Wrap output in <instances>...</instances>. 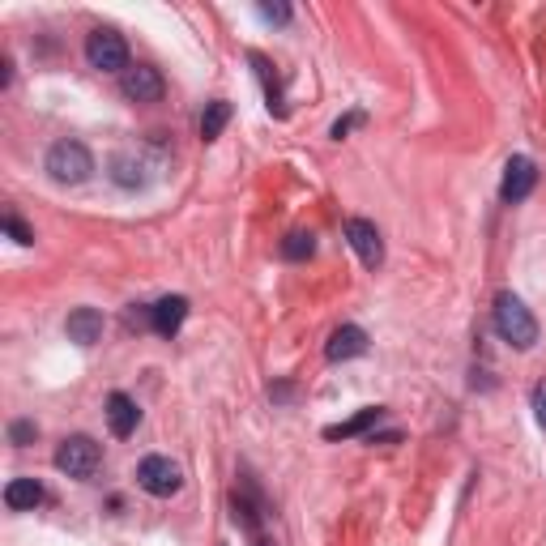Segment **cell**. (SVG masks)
Segmentation results:
<instances>
[{
    "label": "cell",
    "instance_id": "1",
    "mask_svg": "<svg viewBox=\"0 0 546 546\" xmlns=\"http://www.w3.org/2000/svg\"><path fill=\"white\" fill-rule=\"evenodd\" d=\"M495 333H500L512 350H534V342H538L534 312H529L512 291H504L500 299H495Z\"/></svg>",
    "mask_w": 546,
    "mask_h": 546
},
{
    "label": "cell",
    "instance_id": "2",
    "mask_svg": "<svg viewBox=\"0 0 546 546\" xmlns=\"http://www.w3.org/2000/svg\"><path fill=\"white\" fill-rule=\"evenodd\" d=\"M43 167H47V175H52L56 184H86L90 180V171H94V158H90V150L82 146V141H56L52 150H47V158H43Z\"/></svg>",
    "mask_w": 546,
    "mask_h": 546
},
{
    "label": "cell",
    "instance_id": "3",
    "mask_svg": "<svg viewBox=\"0 0 546 546\" xmlns=\"http://www.w3.org/2000/svg\"><path fill=\"white\" fill-rule=\"evenodd\" d=\"M103 465V448L94 444L90 436H64L60 448H56V470L77 478V483H86V478L99 474Z\"/></svg>",
    "mask_w": 546,
    "mask_h": 546
},
{
    "label": "cell",
    "instance_id": "4",
    "mask_svg": "<svg viewBox=\"0 0 546 546\" xmlns=\"http://www.w3.org/2000/svg\"><path fill=\"white\" fill-rule=\"evenodd\" d=\"M86 60H90V69H99V73H128L133 64H128V43L124 35H116V30H90V39H86Z\"/></svg>",
    "mask_w": 546,
    "mask_h": 546
},
{
    "label": "cell",
    "instance_id": "5",
    "mask_svg": "<svg viewBox=\"0 0 546 546\" xmlns=\"http://www.w3.org/2000/svg\"><path fill=\"white\" fill-rule=\"evenodd\" d=\"M137 487L146 495H154V500H171V495H180V487H184V470L171 457L154 453L137 465Z\"/></svg>",
    "mask_w": 546,
    "mask_h": 546
},
{
    "label": "cell",
    "instance_id": "6",
    "mask_svg": "<svg viewBox=\"0 0 546 546\" xmlns=\"http://www.w3.org/2000/svg\"><path fill=\"white\" fill-rule=\"evenodd\" d=\"M231 512H235V521L244 525L256 542L269 546V542H265V534H261V521H265V495L256 491L252 478H239V487L231 491Z\"/></svg>",
    "mask_w": 546,
    "mask_h": 546
},
{
    "label": "cell",
    "instance_id": "7",
    "mask_svg": "<svg viewBox=\"0 0 546 546\" xmlns=\"http://www.w3.org/2000/svg\"><path fill=\"white\" fill-rule=\"evenodd\" d=\"M120 94L128 103H158L167 94V82L154 64H133L128 73H120Z\"/></svg>",
    "mask_w": 546,
    "mask_h": 546
},
{
    "label": "cell",
    "instance_id": "8",
    "mask_svg": "<svg viewBox=\"0 0 546 546\" xmlns=\"http://www.w3.org/2000/svg\"><path fill=\"white\" fill-rule=\"evenodd\" d=\"M534 184H538V167H534V158H525V154H512L508 163H504L500 201H504V205H517V201H525L529 192H534Z\"/></svg>",
    "mask_w": 546,
    "mask_h": 546
},
{
    "label": "cell",
    "instance_id": "9",
    "mask_svg": "<svg viewBox=\"0 0 546 546\" xmlns=\"http://www.w3.org/2000/svg\"><path fill=\"white\" fill-rule=\"evenodd\" d=\"M346 239L355 256L363 261V269H380L384 265V239H380V227L372 218H350L346 222Z\"/></svg>",
    "mask_w": 546,
    "mask_h": 546
},
{
    "label": "cell",
    "instance_id": "10",
    "mask_svg": "<svg viewBox=\"0 0 546 546\" xmlns=\"http://www.w3.org/2000/svg\"><path fill=\"white\" fill-rule=\"evenodd\" d=\"M107 175H111V184H116V188L137 192V188H146L154 180V167L141 154H116L107 163Z\"/></svg>",
    "mask_w": 546,
    "mask_h": 546
},
{
    "label": "cell",
    "instance_id": "11",
    "mask_svg": "<svg viewBox=\"0 0 546 546\" xmlns=\"http://www.w3.org/2000/svg\"><path fill=\"white\" fill-rule=\"evenodd\" d=\"M248 60H252L256 77H261V86H265V107H269V116L286 120V94H282V77H278V64H273L269 56H261V52H248Z\"/></svg>",
    "mask_w": 546,
    "mask_h": 546
},
{
    "label": "cell",
    "instance_id": "12",
    "mask_svg": "<svg viewBox=\"0 0 546 546\" xmlns=\"http://www.w3.org/2000/svg\"><path fill=\"white\" fill-rule=\"evenodd\" d=\"M367 355V333L359 325H342L333 329L329 346H325V359L329 363H350V359H363Z\"/></svg>",
    "mask_w": 546,
    "mask_h": 546
},
{
    "label": "cell",
    "instance_id": "13",
    "mask_svg": "<svg viewBox=\"0 0 546 546\" xmlns=\"http://www.w3.org/2000/svg\"><path fill=\"white\" fill-rule=\"evenodd\" d=\"M184 320H188V299L184 295H167V299H158L150 308V329L158 337H175Z\"/></svg>",
    "mask_w": 546,
    "mask_h": 546
},
{
    "label": "cell",
    "instance_id": "14",
    "mask_svg": "<svg viewBox=\"0 0 546 546\" xmlns=\"http://www.w3.org/2000/svg\"><path fill=\"white\" fill-rule=\"evenodd\" d=\"M107 427H111V436H120V440H128L137 431V423H141V410H137V401L128 397V393H111L107 397Z\"/></svg>",
    "mask_w": 546,
    "mask_h": 546
},
{
    "label": "cell",
    "instance_id": "15",
    "mask_svg": "<svg viewBox=\"0 0 546 546\" xmlns=\"http://www.w3.org/2000/svg\"><path fill=\"white\" fill-rule=\"evenodd\" d=\"M64 333H69V342H77V346H94L103 337V312L99 308H73L69 320H64Z\"/></svg>",
    "mask_w": 546,
    "mask_h": 546
},
{
    "label": "cell",
    "instance_id": "16",
    "mask_svg": "<svg viewBox=\"0 0 546 546\" xmlns=\"http://www.w3.org/2000/svg\"><path fill=\"white\" fill-rule=\"evenodd\" d=\"M43 500H47V491H43V483H35V478H13L5 487V504L13 512H35Z\"/></svg>",
    "mask_w": 546,
    "mask_h": 546
},
{
    "label": "cell",
    "instance_id": "17",
    "mask_svg": "<svg viewBox=\"0 0 546 546\" xmlns=\"http://www.w3.org/2000/svg\"><path fill=\"white\" fill-rule=\"evenodd\" d=\"M380 414H384V406H363V410L355 414V419L325 427V440H355V436H363L367 427H376V423H380Z\"/></svg>",
    "mask_w": 546,
    "mask_h": 546
},
{
    "label": "cell",
    "instance_id": "18",
    "mask_svg": "<svg viewBox=\"0 0 546 546\" xmlns=\"http://www.w3.org/2000/svg\"><path fill=\"white\" fill-rule=\"evenodd\" d=\"M227 120H231V103H227V99L205 103V111H201V137H205V141H218L222 128H227Z\"/></svg>",
    "mask_w": 546,
    "mask_h": 546
},
{
    "label": "cell",
    "instance_id": "19",
    "mask_svg": "<svg viewBox=\"0 0 546 546\" xmlns=\"http://www.w3.org/2000/svg\"><path fill=\"white\" fill-rule=\"evenodd\" d=\"M312 252H316V239L308 231H291L282 239V261H308Z\"/></svg>",
    "mask_w": 546,
    "mask_h": 546
},
{
    "label": "cell",
    "instance_id": "20",
    "mask_svg": "<svg viewBox=\"0 0 546 546\" xmlns=\"http://www.w3.org/2000/svg\"><path fill=\"white\" fill-rule=\"evenodd\" d=\"M5 231L13 235V244H22V248H30V244H35V231H30V227H26V222H22L18 214H5Z\"/></svg>",
    "mask_w": 546,
    "mask_h": 546
},
{
    "label": "cell",
    "instance_id": "21",
    "mask_svg": "<svg viewBox=\"0 0 546 546\" xmlns=\"http://www.w3.org/2000/svg\"><path fill=\"white\" fill-rule=\"evenodd\" d=\"M35 436H39V427H35V423H30V419H18V423H13V427H9V440H13V444H18V448H26V444H35Z\"/></svg>",
    "mask_w": 546,
    "mask_h": 546
},
{
    "label": "cell",
    "instance_id": "22",
    "mask_svg": "<svg viewBox=\"0 0 546 546\" xmlns=\"http://www.w3.org/2000/svg\"><path fill=\"white\" fill-rule=\"evenodd\" d=\"M256 13H261L265 22H273V26H286V22H291V9H286V5H269V0H265V5H256Z\"/></svg>",
    "mask_w": 546,
    "mask_h": 546
},
{
    "label": "cell",
    "instance_id": "23",
    "mask_svg": "<svg viewBox=\"0 0 546 546\" xmlns=\"http://www.w3.org/2000/svg\"><path fill=\"white\" fill-rule=\"evenodd\" d=\"M534 419H538V427L546 431V380L534 384Z\"/></svg>",
    "mask_w": 546,
    "mask_h": 546
},
{
    "label": "cell",
    "instance_id": "24",
    "mask_svg": "<svg viewBox=\"0 0 546 546\" xmlns=\"http://www.w3.org/2000/svg\"><path fill=\"white\" fill-rule=\"evenodd\" d=\"M363 120H367V116H363V111H350V116H346V120H337V124H333V141H342V137L350 133V128H355V124H363Z\"/></svg>",
    "mask_w": 546,
    "mask_h": 546
},
{
    "label": "cell",
    "instance_id": "25",
    "mask_svg": "<svg viewBox=\"0 0 546 546\" xmlns=\"http://www.w3.org/2000/svg\"><path fill=\"white\" fill-rule=\"evenodd\" d=\"M13 82V60L9 56H0V90H5Z\"/></svg>",
    "mask_w": 546,
    "mask_h": 546
}]
</instances>
